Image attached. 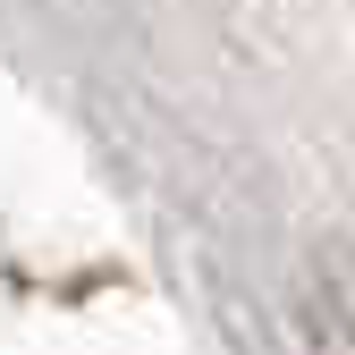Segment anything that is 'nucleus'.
I'll return each instance as SVG.
<instances>
[{
  "label": "nucleus",
  "instance_id": "nucleus-1",
  "mask_svg": "<svg viewBox=\"0 0 355 355\" xmlns=\"http://www.w3.org/2000/svg\"><path fill=\"white\" fill-rule=\"evenodd\" d=\"M304 338H313V355H355V322L338 313L330 288H313V304H304Z\"/></svg>",
  "mask_w": 355,
  "mask_h": 355
}]
</instances>
